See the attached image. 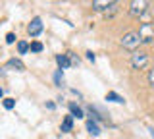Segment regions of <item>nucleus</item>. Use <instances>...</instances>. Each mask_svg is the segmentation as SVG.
Masks as SVG:
<instances>
[{
    "label": "nucleus",
    "mask_w": 154,
    "mask_h": 139,
    "mask_svg": "<svg viewBox=\"0 0 154 139\" xmlns=\"http://www.w3.org/2000/svg\"><path fill=\"white\" fill-rule=\"evenodd\" d=\"M67 56H69L71 66H79V56H77V54H73V52H67Z\"/></svg>",
    "instance_id": "a211bd4d"
},
{
    "label": "nucleus",
    "mask_w": 154,
    "mask_h": 139,
    "mask_svg": "<svg viewBox=\"0 0 154 139\" xmlns=\"http://www.w3.org/2000/svg\"><path fill=\"white\" fill-rule=\"evenodd\" d=\"M139 37H141L143 45H152L154 43V23L152 21H143L139 25Z\"/></svg>",
    "instance_id": "f03ea898"
},
{
    "label": "nucleus",
    "mask_w": 154,
    "mask_h": 139,
    "mask_svg": "<svg viewBox=\"0 0 154 139\" xmlns=\"http://www.w3.org/2000/svg\"><path fill=\"white\" fill-rule=\"evenodd\" d=\"M106 100H112V103H118V104H125V99L122 95L114 93V91H110V93H106Z\"/></svg>",
    "instance_id": "f8f14e48"
},
{
    "label": "nucleus",
    "mask_w": 154,
    "mask_h": 139,
    "mask_svg": "<svg viewBox=\"0 0 154 139\" xmlns=\"http://www.w3.org/2000/svg\"><path fill=\"white\" fill-rule=\"evenodd\" d=\"M6 43H8V45H14V43H16V35H14V33H8V35H6Z\"/></svg>",
    "instance_id": "aec40b11"
},
{
    "label": "nucleus",
    "mask_w": 154,
    "mask_h": 139,
    "mask_svg": "<svg viewBox=\"0 0 154 139\" xmlns=\"http://www.w3.org/2000/svg\"><path fill=\"white\" fill-rule=\"evenodd\" d=\"M152 58H154V54H152Z\"/></svg>",
    "instance_id": "b1692460"
},
{
    "label": "nucleus",
    "mask_w": 154,
    "mask_h": 139,
    "mask_svg": "<svg viewBox=\"0 0 154 139\" xmlns=\"http://www.w3.org/2000/svg\"><path fill=\"white\" fill-rule=\"evenodd\" d=\"M0 75H4V70L2 68H0Z\"/></svg>",
    "instance_id": "5701e85b"
},
{
    "label": "nucleus",
    "mask_w": 154,
    "mask_h": 139,
    "mask_svg": "<svg viewBox=\"0 0 154 139\" xmlns=\"http://www.w3.org/2000/svg\"><path fill=\"white\" fill-rule=\"evenodd\" d=\"M87 60H89V62H93V64H94L96 56H94V52H93V50H87Z\"/></svg>",
    "instance_id": "412c9836"
},
{
    "label": "nucleus",
    "mask_w": 154,
    "mask_h": 139,
    "mask_svg": "<svg viewBox=\"0 0 154 139\" xmlns=\"http://www.w3.org/2000/svg\"><path fill=\"white\" fill-rule=\"evenodd\" d=\"M127 12H129L131 17H137V20H139V17H143L144 14L148 12V2H146V0H131Z\"/></svg>",
    "instance_id": "20e7f679"
},
{
    "label": "nucleus",
    "mask_w": 154,
    "mask_h": 139,
    "mask_svg": "<svg viewBox=\"0 0 154 139\" xmlns=\"http://www.w3.org/2000/svg\"><path fill=\"white\" fill-rule=\"evenodd\" d=\"M56 62H58V66H60V70H66V68H69V66H71L69 56H67V54H58L56 56Z\"/></svg>",
    "instance_id": "9d476101"
},
{
    "label": "nucleus",
    "mask_w": 154,
    "mask_h": 139,
    "mask_svg": "<svg viewBox=\"0 0 154 139\" xmlns=\"http://www.w3.org/2000/svg\"><path fill=\"white\" fill-rule=\"evenodd\" d=\"M2 97H4V89L0 87V99H2Z\"/></svg>",
    "instance_id": "4be33fe9"
},
{
    "label": "nucleus",
    "mask_w": 154,
    "mask_h": 139,
    "mask_svg": "<svg viewBox=\"0 0 154 139\" xmlns=\"http://www.w3.org/2000/svg\"><path fill=\"white\" fill-rule=\"evenodd\" d=\"M122 46L125 50H129V52H135V50H139V45H143L141 43V37H139V33L137 31H127L125 35L122 37Z\"/></svg>",
    "instance_id": "f257e3e1"
},
{
    "label": "nucleus",
    "mask_w": 154,
    "mask_h": 139,
    "mask_svg": "<svg viewBox=\"0 0 154 139\" xmlns=\"http://www.w3.org/2000/svg\"><path fill=\"white\" fill-rule=\"evenodd\" d=\"M6 70H17V71H23L25 70V64H23L19 58H10L6 62Z\"/></svg>",
    "instance_id": "0eeeda50"
},
{
    "label": "nucleus",
    "mask_w": 154,
    "mask_h": 139,
    "mask_svg": "<svg viewBox=\"0 0 154 139\" xmlns=\"http://www.w3.org/2000/svg\"><path fill=\"white\" fill-rule=\"evenodd\" d=\"M148 85H150V87L154 89V68L148 71Z\"/></svg>",
    "instance_id": "6ab92c4d"
},
{
    "label": "nucleus",
    "mask_w": 154,
    "mask_h": 139,
    "mask_svg": "<svg viewBox=\"0 0 154 139\" xmlns=\"http://www.w3.org/2000/svg\"><path fill=\"white\" fill-rule=\"evenodd\" d=\"M150 62V54L146 50H135L131 54V68L133 70H144Z\"/></svg>",
    "instance_id": "7ed1b4c3"
},
{
    "label": "nucleus",
    "mask_w": 154,
    "mask_h": 139,
    "mask_svg": "<svg viewBox=\"0 0 154 139\" xmlns=\"http://www.w3.org/2000/svg\"><path fill=\"white\" fill-rule=\"evenodd\" d=\"M87 131H89L91 135H94V137H98L100 133H102L100 131V126L94 122V120H87Z\"/></svg>",
    "instance_id": "6e6552de"
},
{
    "label": "nucleus",
    "mask_w": 154,
    "mask_h": 139,
    "mask_svg": "<svg viewBox=\"0 0 154 139\" xmlns=\"http://www.w3.org/2000/svg\"><path fill=\"white\" fill-rule=\"evenodd\" d=\"M29 49H31V52H42V49H45V46H42V43L35 41V43H31V46H29Z\"/></svg>",
    "instance_id": "f3484780"
},
{
    "label": "nucleus",
    "mask_w": 154,
    "mask_h": 139,
    "mask_svg": "<svg viewBox=\"0 0 154 139\" xmlns=\"http://www.w3.org/2000/svg\"><path fill=\"white\" fill-rule=\"evenodd\" d=\"M54 81H56L58 87H62V85H64V74H62V70H58L56 74H54Z\"/></svg>",
    "instance_id": "4468645a"
},
{
    "label": "nucleus",
    "mask_w": 154,
    "mask_h": 139,
    "mask_svg": "<svg viewBox=\"0 0 154 139\" xmlns=\"http://www.w3.org/2000/svg\"><path fill=\"white\" fill-rule=\"evenodd\" d=\"M69 116H73V118H83L85 112H83V108H81L77 103H69Z\"/></svg>",
    "instance_id": "1a4fd4ad"
},
{
    "label": "nucleus",
    "mask_w": 154,
    "mask_h": 139,
    "mask_svg": "<svg viewBox=\"0 0 154 139\" xmlns=\"http://www.w3.org/2000/svg\"><path fill=\"white\" fill-rule=\"evenodd\" d=\"M2 104H4V108H6V110H12L14 106H16V100H14V99H2Z\"/></svg>",
    "instance_id": "2eb2a0df"
},
{
    "label": "nucleus",
    "mask_w": 154,
    "mask_h": 139,
    "mask_svg": "<svg viewBox=\"0 0 154 139\" xmlns=\"http://www.w3.org/2000/svg\"><path fill=\"white\" fill-rule=\"evenodd\" d=\"M116 12H118V2H114V4H112V6H110V8H108V10H106V12H104V16H106V17H112V16H114V14H116Z\"/></svg>",
    "instance_id": "dca6fc26"
},
{
    "label": "nucleus",
    "mask_w": 154,
    "mask_h": 139,
    "mask_svg": "<svg viewBox=\"0 0 154 139\" xmlns=\"http://www.w3.org/2000/svg\"><path fill=\"white\" fill-rule=\"evenodd\" d=\"M73 129V116H66L64 122H62V131L64 133H69Z\"/></svg>",
    "instance_id": "9b49d317"
},
{
    "label": "nucleus",
    "mask_w": 154,
    "mask_h": 139,
    "mask_svg": "<svg viewBox=\"0 0 154 139\" xmlns=\"http://www.w3.org/2000/svg\"><path fill=\"white\" fill-rule=\"evenodd\" d=\"M27 33L31 37H38L42 33V20L41 17H33L31 20V23L27 25Z\"/></svg>",
    "instance_id": "39448f33"
},
{
    "label": "nucleus",
    "mask_w": 154,
    "mask_h": 139,
    "mask_svg": "<svg viewBox=\"0 0 154 139\" xmlns=\"http://www.w3.org/2000/svg\"><path fill=\"white\" fill-rule=\"evenodd\" d=\"M112 4L114 2H110V0H93V10L94 12H106Z\"/></svg>",
    "instance_id": "423d86ee"
},
{
    "label": "nucleus",
    "mask_w": 154,
    "mask_h": 139,
    "mask_svg": "<svg viewBox=\"0 0 154 139\" xmlns=\"http://www.w3.org/2000/svg\"><path fill=\"white\" fill-rule=\"evenodd\" d=\"M29 46L31 45H29L27 41H17V52L19 54H27V50H31Z\"/></svg>",
    "instance_id": "ddd939ff"
}]
</instances>
